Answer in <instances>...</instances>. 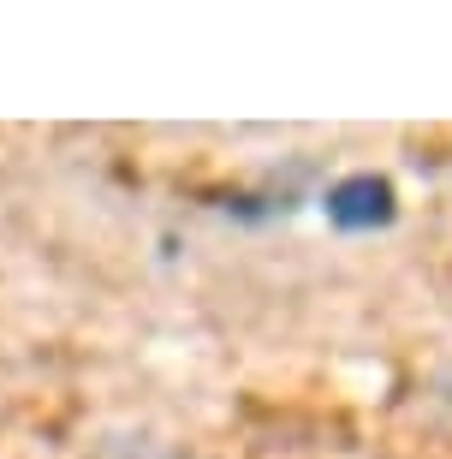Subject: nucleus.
Wrapping results in <instances>:
<instances>
[{"label": "nucleus", "instance_id": "obj_1", "mask_svg": "<svg viewBox=\"0 0 452 459\" xmlns=\"http://www.w3.org/2000/svg\"><path fill=\"white\" fill-rule=\"evenodd\" d=\"M328 221L345 227V233H369V227L393 221V186L375 179V173H352L328 191Z\"/></svg>", "mask_w": 452, "mask_h": 459}]
</instances>
